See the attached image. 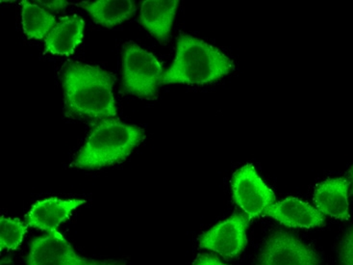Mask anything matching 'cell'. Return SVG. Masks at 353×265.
I'll list each match as a JSON object with an SVG mask.
<instances>
[{"instance_id": "cell-1", "label": "cell", "mask_w": 353, "mask_h": 265, "mask_svg": "<svg viewBox=\"0 0 353 265\" xmlns=\"http://www.w3.org/2000/svg\"><path fill=\"white\" fill-rule=\"evenodd\" d=\"M115 77L97 66L70 62L63 72L65 110L70 115L107 119L117 115Z\"/></svg>"}, {"instance_id": "cell-2", "label": "cell", "mask_w": 353, "mask_h": 265, "mask_svg": "<svg viewBox=\"0 0 353 265\" xmlns=\"http://www.w3.org/2000/svg\"><path fill=\"white\" fill-rule=\"evenodd\" d=\"M234 69L232 61L220 50L190 35L177 40L176 57L163 75L160 84H205L216 81Z\"/></svg>"}, {"instance_id": "cell-3", "label": "cell", "mask_w": 353, "mask_h": 265, "mask_svg": "<svg viewBox=\"0 0 353 265\" xmlns=\"http://www.w3.org/2000/svg\"><path fill=\"white\" fill-rule=\"evenodd\" d=\"M143 138V131L138 126L126 125L118 119H103L94 126L72 165L97 169L123 161Z\"/></svg>"}, {"instance_id": "cell-4", "label": "cell", "mask_w": 353, "mask_h": 265, "mask_svg": "<svg viewBox=\"0 0 353 265\" xmlns=\"http://www.w3.org/2000/svg\"><path fill=\"white\" fill-rule=\"evenodd\" d=\"M163 67L152 53L129 43L123 48V89L139 98H157Z\"/></svg>"}, {"instance_id": "cell-5", "label": "cell", "mask_w": 353, "mask_h": 265, "mask_svg": "<svg viewBox=\"0 0 353 265\" xmlns=\"http://www.w3.org/2000/svg\"><path fill=\"white\" fill-rule=\"evenodd\" d=\"M233 198L250 217H257L275 202V195L258 176L252 164L239 169L232 179Z\"/></svg>"}, {"instance_id": "cell-6", "label": "cell", "mask_w": 353, "mask_h": 265, "mask_svg": "<svg viewBox=\"0 0 353 265\" xmlns=\"http://www.w3.org/2000/svg\"><path fill=\"white\" fill-rule=\"evenodd\" d=\"M258 265H320V259L292 233L279 230L268 238Z\"/></svg>"}, {"instance_id": "cell-7", "label": "cell", "mask_w": 353, "mask_h": 265, "mask_svg": "<svg viewBox=\"0 0 353 265\" xmlns=\"http://www.w3.org/2000/svg\"><path fill=\"white\" fill-rule=\"evenodd\" d=\"M250 219L247 214L235 213L199 238V246L218 253L225 259L239 256L247 246V228Z\"/></svg>"}, {"instance_id": "cell-8", "label": "cell", "mask_w": 353, "mask_h": 265, "mask_svg": "<svg viewBox=\"0 0 353 265\" xmlns=\"http://www.w3.org/2000/svg\"><path fill=\"white\" fill-rule=\"evenodd\" d=\"M99 262L79 256L58 230L35 238L26 257L28 265H99Z\"/></svg>"}, {"instance_id": "cell-9", "label": "cell", "mask_w": 353, "mask_h": 265, "mask_svg": "<svg viewBox=\"0 0 353 265\" xmlns=\"http://www.w3.org/2000/svg\"><path fill=\"white\" fill-rule=\"evenodd\" d=\"M265 215L279 221L282 225L294 228L321 227L325 224V215L312 206L296 198H287L272 205L265 210Z\"/></svg>"}, {"instance_id": "cell-10", "label": "cell", "mask_w": 353, "mask_h": 265, "mask_svg": "<svg viewBox=\"0 0 353 265\" xmlns=\"http://www.w3.org/2000/svg\"><path fill=\"white\" fill-rule=\"evenodd\" d=\"M85 204L84 200H60L57 198L37 202L26 215L30 227L41 228L48 233L57 230L61 224L70 217L75 208Z\"/></svg>"}, {"instance_id": "cell-11", "label": "cell", "mask_w": 353, "mask_h": 265, "mask_svg": "<svg viewBox=\"0 0 353 265\" xmlns=\"http://www.w3.org/2000/svg\"><path fill=\"white\" fill-rule=\"evenodd\" d=\"M177 0H147L141 5L140 23L160 43L169 41Z\"/></svg>"}, {"instance_id": "cell-12", "label": "cell", "mask_w": 353, "mask_h": 265, "mask_svg": "<svg viewBox=\"0 0 353 265\" xmlns=\"http://www.w3.org/2000/svg\"><path fill=\"white\" fill-rule=\"evenodd\" d=\"M350 182L343 177L330 179L316 187L314 202L323 214L340 220H349L347 190Z\"/></svg>"}, {"instance_id": "cell-13", "label": "cell", "mask_w": 353, "mask_h": 265, "mask_svg": "<svg viewBox=\"0 0 353 265\" xmlns=\"http://www.w3.org/2000/svg\"><path fill=\"white\" fill-rule=\"evenodd\" d=\"M84 21L79 16L64 17L46 38V52L72 55L82 42Z\"/></svg>"}, {"instance_id": "cell-14", "label": "cell", "mask_w": 353, "mask_h": 265, "mask_svg": "<svg viewBox=\"0 0 353 265\" xmlns=\"http://www.w3.org/2000/svg\"><path fill=\"white\" fill-rule=\"evenodd\" d=\"M97 23L111 28L128 21L136 12V4L130 0H99L80 2Z\"/></svg>"}, {"instance_id": "cell-15", "label": "cell", "mask_w": 353, "mask_h": 265, "mask_svg": "<svg viewBox=\"0 0 353 265\" xmlns=\"http://www.w3.org/2000/svg\"><path fill=\"white\" fill-rule=\"evenodd\" d=\"M23 5V26L28 39L41 40L48 35L56 26V19L38 5L21 2Z\"/></svg>"}, {"instance_id": "cell-16", "label": "cell", "mask_w": 353, "mask_h": 265, "mask_svg": "<svg viewBox=\"0 0 353 265\" xmlns=\"http://www.w3.org/2000/svg\"><path fill=\"white\" fill-rule=\"evenodd\" d=\"M28 225L19 219H0V250H17L23 242Z\"/></svg>"}, {"instance_id": "cell-17", "label": "cell", "mask_w": 353, "mask_h": 265, "mask_svg": "<svg viewBox=\"0 0 353 265\" xmlns=\"http://www.w3.org/2000/svg\"><path fill=\"white\" fill-rule=\"evenodd\" d=\"M339 259L341 265H353V227L341 242Z\"/></svg>"}, {"instance_id": "cell-18", "label": "cell", "mask_w": 353, "mask_h": 265, "mask_svg": "<svg viewBox=\"0 0 353 265\" xmlns=\"http://www.w3.org/2000/svg\"><path fill=\"white\" fill-rule=\"evenodd\" d=\"M193 265H225L216 256L209 254L199 255L194 261Z\"/></svg>"}, {"instance_id": "cell-19", "label": "cell", "mask_w": 353, "mask_h": 265, "mask_svg": "<svg viewBox=\"0 0 353 265\" xmlns=\"http://www.w3.org/2000/svg\"><path fill=\"white\" fill-rule=\"evenodd\" d=\"M37 3L46 8L51 10V11H60V10L65 9L69 5V2L64 1V0H56V1H41L39 0Z\"/></svg>"}, {"instance_id": "cell-20", "label": "cell", "mask_w": 353, "mask_h": 265, "mask_svg": "<svg viewBox=\"0 0 353 265\" xmlns=\"http://www.w3.org/2000/svg\"><path fill=\"white\" fill-rule=\"evenodd\" d=\"M0 265H14V264L13 259H11V257H6L1 259Z\"/></svg>"}, {"instance_id": "cell-21", "label": "cell", "mask_w": 353, "mask_h": 265, "mask_svg": "<svg viewBox=\"0 0 353 265\" xmlns=\"http://www.w3.org/2000/svg\"><path fill=\"white\" fill-rule=\"evenodd\" d=\"M99 265H125L123 262H99Z\"/></svg>"}, {"instance_id": "cell-22", "label": "cell", "mask_w": 353, "mask_h": 265, "mask_svg": "<svg viewBox=\"0 0 353 265\" xmlns=\"http://www.w3.org/2000/svg\"><path fill=\"white\" fill-rule=\"evenodd\" d=\"M349 176H350V181H352V193L353 194V166L352 167V169L350 170Z\"/></svg>"}]
</instances>
